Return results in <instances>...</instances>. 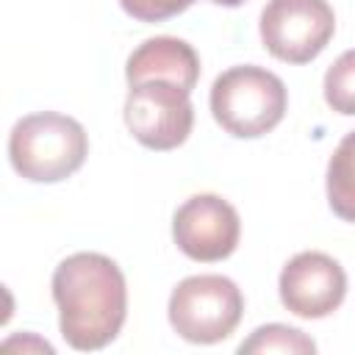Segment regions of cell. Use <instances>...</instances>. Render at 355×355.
Returning <instances> with one entry per match:
<instances>
[{
  "mask_svg": "<svg viewBox=\"0 0 355 355\" xmlns=\"http://www.w3.org/2000/svg\"><path fill=\"white\" fill-rule=\"evenodd\" d=\"M58 327L72 349L108 347L128 316V286L122 269L100 252H75L53 272Z\"/></svg>",
  "mask_w": 355,
  "mask_h": 355,
  "instance_id": "1",
  "label": "cell"
},
{
  "mask_svg": "<svg viewBox=\"0 0 355 355\" xmlns=\"http://www.w3.org/2000/svg\"><path fill=\"white\" fill-rule=\"evenodd\" d=\"M89 155V139L78 119L55 111L22 116L8 136V158L31 183H58L75 175Z\"/></svg>",
  "mask_w": 355,
  "mask_h": 355,
  "instance_id": "2",
  "label": "cell"
},
{
  "mask_svg": "<svg viewBox=\"0 0 355 355\" xmlns=\"http://www.w3.org/2000/svg\"><path fill=\"white\" fill-rule=\"evenodd\" d=\"M288 108L286 83L255 64L225 69L211 86V114L236 139H258L280 125Z\"/></svg>",
  "mask_w": 355,
  "mask_h": 355,
  "instance_id": "3",
  "label": "cell"
},
{
  "mask_svg": "<svg viewBox=\"0 0 355 355\" xmlns=\"http://www.w3.org/2000/svg\"><path fill=\"white\" fill-rule=\"evenodd\" d=\"M169 324L191 344L225 341L241 322L244 297L230 277L191 275L169 294Z\"/></svg>",
  "mask_w": 355,
  "mask_h": 355,
  "instance_id": "4",
  "label": "cell"
},
{
  "mask_svg": "<svg viewBox=\"0 0 355 355\" xmlns=\"http://www.w3.org/2000/svg\"><path fill=\"white\" fill-rule=\"evenodd\" d=\"M261 42L277 61L308 64L336 33L327 0H269L261 11Z\"/></svg>",
  "mask_w": 355,
  "mask_h": 355,
  "instance_id": "5",
  "label": "cell"
},
{
  "mask_svg": "<svg viewBox=\"0 0 355 355\" xmlns=\"http://www.w3.org/2000/svg\"><path fill=\"white\" fill-rule=\"evenodd\" d=\"M191 92L172 80H141L133 83L125 100V125L139 144L147 150H175L194 128Z\"/></svg>",
  "mask_w": 355,
  "mask_h": 355,
  "instance_id": "6",
  "label": "cell"
},
{
  "mask_svg": "<svg viewBox=\"0 0 355 355\" xmlns=\"http://www.w3.org/2000/svg\"><path fill=\"white\" fill-rule=\"evenodd\" d=\"M241 219L239 211L219 194L189 197L172 219V239L178 250L202 263L225 261L239 247Z\"/></svg>",
  "mask_w": 355,
  "mask_h": 355,
  "instance_id": "7",
  "label": "cell"
},
{
  "mask_svg": "<svg viewBox=\"0 0 355 355\" xmlns=\"http://www.w3.org/2000/svg\"><path fill=\"white\" fill-rule=\"evenodd\" d=\"M280 302L302 319L330 316L347 297V275L341 263L324 252H297L277 280Z\"/></svg>",
  "mask_w": 355,
  "mask_h": 355,
  "instance_id": "8",
  "label": "cell"
},
{
  "mask_svg": "<svg viewBox=\"0 0 355 355\" xmlns=\"http://www.w3.org/2000/svg\"><path fill=\"white\" fill-rule=\"evenodd\" d=\"M125 78L130 86L141 80H172L191 92L200 80V58L194 47L178 36H153L130 53Z\"/></svg>",
  "mask_w": 355,
  "mask_h": 355,
  "instance_id": "9",
  "label": "cell"
},
{
  "mask_svg": "<svg viewBox=\"0 0 355 355\" xmlns=\"http://www.w3.org/2000/svg\"><path fill=\"white\" fill-rule=\"evenodd\" d=\"M327 202L330 211L355 225V130H349L327 161Z\"/></svg>",
  "mask_w": 355,
  "mask_h": 355,
  "instance_id": "10",
  "label": "cell"
},
{
  "mask_svg": "<svg viewBox=\"0 0 355 355\" xmlns=\"http://www.w3.org/2000/svg\"><path fill=\"white\" fill-rule=\"evenodd\" d=\"M241 355H269V352H283V355H311L316 352V344L297 327L288 324H263L258 327L247 341L239 344Z\"/></svg>",
  "mask_w": 355,
  "mask_h": 355,
  "instance_id": "11",
  "label": "cell"
},
{
  "mask_svg": "<svg viewBox=\"0 0 355 355\" xmlns=\"http://www.w3.org/2000/svg\"><path fill=\"white\" fill-rule=\"evenodd\" d=\"M324 103L344 116H355V50L341 53L324 72Z\"/></svg>",
  "mask_w": 355,
  "mask_h": 355,
  "instance_id": "12",
  "label": "cell"
},
{
  "mask_svg": "<svg viewBox=\"0 0 355 355\" xmlns=\"http://www.w3.org/2000/svg\"><path fill=\"white\" fill-rule=\"evenodd\" d=\"M194 0H119L122 11L139 22H164L183 14Z\"/></svg>",
  "mask_w": 355,
  "mask_h": 355,
  "instance_id": "13",
  "label": "cell"
},
{
  "mask_svg": "<svg viewBox=\"0 0 355 355\" xmlns=\"http://www.w3.org/2000/svg\"><path fill=\"white\" fill-rule=\"evenodd\" d=\"M211 3H216V6H225V8H236V6H241L244 0H211Z\"/></svg>",
  "mask_w": 355,
  "mask_h": 355,
  "instance_id": "14",
  "label": "cell"
}]
</instances>
